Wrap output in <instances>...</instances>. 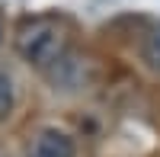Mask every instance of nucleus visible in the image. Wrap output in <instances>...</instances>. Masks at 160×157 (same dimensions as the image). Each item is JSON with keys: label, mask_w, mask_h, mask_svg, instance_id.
<instances>
[{"label": "nucleus", "mask_w": 160, "mask_h": 157, "mask_svg": "<svg viewBox=\"0 0 160 157\" xmlns=\"http://www.w3.org/2000/svg\"><path fill=\"white\" fill-rule=\"evenodd\" d=\"M144 61H148L151 68H160V26L148 35V42H144Z\"/></svg>", "instance_id": "20e7f679"}, {"label": "nucleus", "mask_w": 160, "mask_h": 157, "mask_svg": "<svg viewBox=\"0 0 160 157\" xmlns=\"http://www.w3.org/2000/svg\"><path fill=\"white\" fill-rule=\"evenodd\" d=\"M68 23L58 16H32L22 19L16 29V51L38 71H51L68 58Z\"/></svg>", "instance_id": "f257e3e1"}, {"label": "nucleus", "mask_w": 160, "mask_h": 157, "mask_svg": "<svg viewBox=\"0 0 160 157\" xmlns=\"http://www.w3.org/2000/svg\"><path fill=\"white\" fill-rule=\"evenodd\" d=\"M0 157H10V154H7V151H3V148H0Z\"/></svg>", "instance_id": "423d86ee"}, {"label": "nucleus", "mask_w": 160, "mask_h": 157, "mask_svg": "<svg viewBox=\"0 0 160 157\" xmlns=\"http://www.w3.org/2000/svg\"><path fill=\"white\" fill-rule=\"evenodd\" d=\"M77 148H74V138L61 128H42L35 132L29 148H26V157H74Z\"/></svg>", "instance_id": "f03ea898"}, {"label": "nucleus", "mask_w": 160, "mask_h": 157, "mask_svg": "<svg viewBox=\"0 0 160 157\" xmlns=\"http://www.w3.org/2000/svg\"><path fill=\"white\" fill-rule=\"evenodd\" d=\"M13 103H16V96H13V80H10L7 71H0V122L10 119Z\"/></svg>", "instance_id": "7ed1b4c3"}, {"label": "nucleus", "mask_w": 160, "mask_h": 157, "mask_svg": "<svg viewBox=\"0 0 160 157\" xmlns=\"http://www.w3.org/2000/svg\"><path fill=\"white\" fill-rule=\"evenodd\" d=\"M0 45H3V16H0Z\"/></svg>", "instance_id": "39448f33"}]
</instances>
